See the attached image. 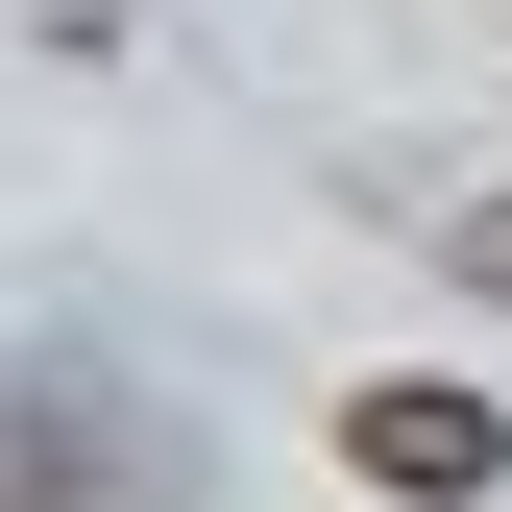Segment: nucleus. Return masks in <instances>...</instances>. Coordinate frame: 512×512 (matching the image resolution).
Wrapping results in <instances>:
<instances>
[{"mask_svg": "<svg viewBox=\"0 0 512 512\" xmlns=\"http://www.w3.org/2000/svg\"><path fill=\"white\" fill-rule=\"evenodd\" d=\"M342 464H366V488H415V512H464V488L512 464V415H488V391H439V366H391V391H342Z\"/></svg>", "mask_w": 512, "mask_h": 512, "instance_id": "f257e3e1", "label": "nucleus"}, {"mask_svg": "<svg viewBox=\"0 0 512 512\" xmlns=\"http://www.w3.org/2000/svg\"><path fill=\"white\" fill-rule=\"evenodd\" d=\"M464 269H488V293H512V196H488V220H464Z\"/></svg>", "mask_w": 512, "mask_h": 512, "instance_id": "f03ea898", "label": "nucleus"}]
</instances>
